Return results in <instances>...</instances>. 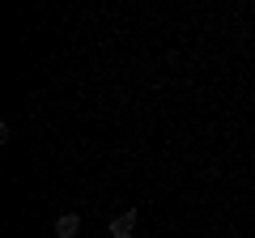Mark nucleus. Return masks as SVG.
<instances>
[{"label":"nucleus","instance_id":"nucleus-1","mask_svg":"<svg viewBox=\"0 0 255 238\" xmlns=\"http://www.w3.org/2000/svg\"><path fill=\"white\" fill-rule=\"evenodd\" d=\"M132 234H136V209L111 217V238H132Z\"/></svg>","mask_w":255,"mask_h":238},{"label":"nucleus","instance_id":"nucleus-2","mask_svg":"<svg viewBox=\"0 0 255 238\" xmlns=\"http://www.w3.org/2000/svg\"><path fill=\"white\" fill-rule=\"evenodd\" d=\"M81 234V213H60L55 217V238H77Z\"/></svg>","mask_w":255,"mask_h":238}]
</instances>
